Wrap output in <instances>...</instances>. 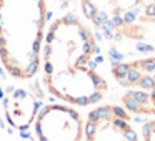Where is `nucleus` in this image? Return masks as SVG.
I'll list each match as a JSON object with an SVG mask.
<instances>
[{
  "instance_id": "nucleus-1",
  "label": "nucleus",
  "mask_w": 155,
  "mask_h": 141,
  "mask_svg": "<svg viewBox=\"0 0 155 141\" xmlns=\"http://www.w3.org/2000/svg\"><path fill=\"white\" fill-rule=\"evenodd\" d=\"M98 47L92 30L74 14L57 18L42 48L44 83L67 105L88 106L105 96L108 85L98 71Z\"/></svg>"
},
{
  "instance_id": "nucleus-2",
  "label": "nucleus",
  "mask_w": 155,
  "mask_h": 141,
  "mask_svg": "<svg viewBox=\"0 0 155 141\" xmlns=\"http://www.w3.org/2000/svg\"><path fill=\"white\" fill-rule=\"evenodd\" d=\"M47 27L45 0H0V61L18 80L37 75Z\"/></svg>"
},
{
  "instance_id": "nucleus-3",
  "label": "nucleus",
  "mask_w": 155,
  "mask_h": 141,
  "mask_svg": "<svg viewBox=\"0 0 155 141\" xmlns=\"http://www.w3.org/2000/svg\"><path fill=\"white\" fill-rule=\"evenodd\" d=\"M112 75L127 90L122 103L128 111L155 116V57L118 63Z\"/></svg>"
},
{
  "instance_id": "nucleus-4",
  "label": "nucleus",
  "mask_w": 155,
  "mask_h": 141,
  "mask_svg": "<svg viewBox=\"0 0 155 141\" xmlns=\"http://www.w3.org/2000/svg\"><path fill=\"white\" fill-rule=\"evenodd\" d=\"M128 110L102 105L88 113L84 126L85 141H137L138 134L130 124Z\"/></svg>"
},
{
  "instance_id": "nucleus-5",
  "label": "nucleus",
  "mask_w": 155,
  "mask_h": 141,
  "mask_svg": "<svg viewBox=\"0 0 155 141\" xmlns=\"http://www.w3.org/2000/svg\"><path fill=\"white\" fill-rule=\"evenodd\" d=\"M84 120L67 105H45L35 118V138L40 141H82Z\"/></svg>"
},
{
  "instance_id": "nucleus-6",
  "label": "nucleus",
  "mask_w": 155,
  "mask_h": 141,
  "mask_svg": "<svg viewBox=\"0 0 155 141\" xmlns=\"http://www.w3.org/2000/svg\"><path fill=\"white\" fill-rule=\"evenodd\" d=\"M5 111L12 126L18 130H25L37 118L38 106L37 100L25 90H15L5 100Z\"/></svg>"
},
{
  "instance_id": "nucleus-7",
  "label": "nucleus",
  "mask_w": 155,
  "mask_h": 141,
  "mask_svg": "<svg viewBox=\"0 0 155 141\" xmlns=\"http://www.w3.org/2000/svg\"><path fill=\"white\" fill-rule=\"evenodd\" d=\"M142 139L143 141H155V120L143 123L142 126Z\"/></svg>"
}]
</instances>
